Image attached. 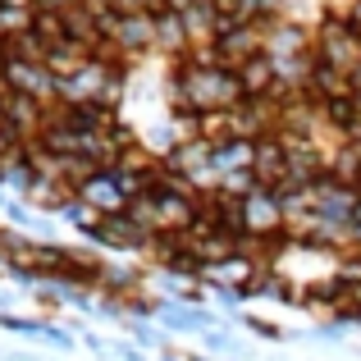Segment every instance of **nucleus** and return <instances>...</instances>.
I'll return each instance as SVG.
<instances>
[{
    "mask_svg": "<svg viewBox=\"0 0 361 361\" xmlns=\"http://www.w3.org/2000/svg\"><path fill=\"white\" fill-rule=\"evenodd\" d=\"M97 238H106V243H115V247H133V243H142V238H151V229L147 224H137L133 215H92V224H87Z\"/></svg>",
    "mask_w": 361,
    "mask_h": 361,
    "instance_id": "f257e3e1",
    "label": "nucleus"
},
{
    "mask_svg": "<svg viewBox=\"0 0 361 361\" xmlns=\"http://www.w3.org/2000/svg\"><path fill=\"white\" fill-rule=\"evenodd\" d=\"M334 311H343V316H361V283H353V288H338Z\"/></svg>",
    "mask_w": 361,
    "mask_h": 361,
    "instance_id": "f03ea898",
    "label": "nucleus"
},
{
    "mask_svg": "<svg viewBox=\"0 0 361 361\" xmlns=\"http://www.w3.org/2000/svg\"><path fill=\"white\" fill-rule=\"evenodd\" d=\"M9 147H14V137H9V133H0V174H5V156H9Z\"/></svg>",
    "mask_w": 361,
    "mask_h": 361,
    "instance_id": "7ed1b4c3",
    "label": "nucleus"
}]
</instances>
